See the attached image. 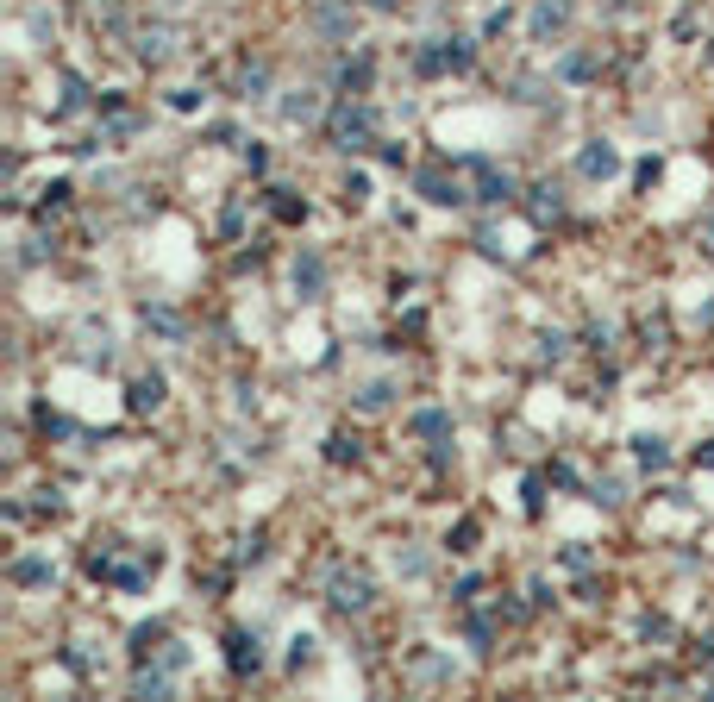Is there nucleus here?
<instances>
[{
    "mask_svg": "<svg viewBox=\"0 0 714 702\" xmlns=\"http://www.w3.org/2000/svg\"><path fill=\"white\" fill-rule=\"evenodd\" d=\"M113 552H119L113 540H107V552H88V571L107 577V583H119V590H145V583L157 577V552H138V558H126V565H119Z\"/></svg>",
    "mask_w": 714,
    "mask_h": 702,
    "instance_id": "nucleus-1",
    "label": "nucleus"
},
{
    "mask_svg": "<svg viewBox=\"0 0 714 702\" xmlns=\"http://www.w3.org/2000/svg\"><path fill=\"white\" fill-rule=\"evenodd\" d=\"M326 602L339 608V615H364V608L376 602V577L364 565H339L326 577Z\"/></svg>",
    "mask_w": 714,
    "mask_h": 702,
    "instance_id": "nucleus-2",
    "label": "nucleus"
},
{
    "mask_svg": "<svg viewBox=\"0 0 714 702\" xmlns=\"http://www.w3.org/2000/svg\"><path fill=\"white\" fill-rule=\"evenodd\" d=\"M370 138H376V113L357 101V107H339L332 113V151H345V157H357V151H370Z\"/></svg>",
    "mask_w": 714,
    "mask_h": 702,
    "instance_id": "nucleus-3",
    "label": "nucleus"
},
{
    "mask_svg": "<svg viewBox=\"0 0 714 702\" xmlns=\"http://www.w3.org/2000/svg\"><path fill=\"white\" fill-rule=\"evenodd\" d=\"M458 170H464V182H470V201H508L514 195V182H508V170H495L489 157H458Z\"/></svg>",
    "mask_w": 714,
    "mask_h": 702,
    "instance_id": "nucleus-4",
    "label": "nucleus"
},
{
    "mask_svg": "<svg viewBox=\"0 0 714 702\" xmlns=\"http://www.w3.org/2000/svg\"><path fill=\"white\" fill-rule=\"evenodd\" d=\"M414 189H420L426 201H433V207H458V201H470V182H464L458 163H451V170H445V163L420 170V176H414Z\"/></svg>",
    "mask_w": 714,
    "mask_h": 702,
    "instance_id": "nucleus-5",
    "label": "nucleus"
},
{
    "mask_svg": "<svg viewBox=\"0 0 714 702\" xmlns=\"http://www.w3.org/2000/svg\"><path fill=\"white\" fill-rule=\"evenodd\" d=\"M570 19H577V0H533L527 32H533V44H552V38L570 32Z\"/></svg>",
    "mask_w": 714,
    "mask_h": 702,
    "instance_id": "nucleus-6",
    "label": "nucleus"
},
{
    "mask_svg": "<svg viewBox=\"0 0 714 702\" xmlns=\"http://www.w3.org/2000/svg\"><path fill=\"white\" fill-rule=\"evenodd\" d=\"M420 76H458V69H470V44L464 38H439V44H426V51L414 57Z\"/></svg>",
    "mask_w": 714,
    "mask_h": 702,
    "instance_id": "nucleus-7",
    "label": "nucleus"
},
{
    "mask_svg": "<svg viewBox=\"0 0 714 702\" xmlns=\"http://www.w3.org/2000/svg\"><path fill=\"white\" fill-rule=\"evenodd\" d=\"M577 176H583V182H608V176H621V151H614L608 138H589V145L577 151Z\"/></svg>",
    "mask_w": 714,
    "mask_h": 702,
    "instance_id": "nucleus-8",
    "label": "nucleus"
},
{
    "mask_svg": "<svg viewBox=\"0 0 714 702\" xmlns=\"http://www.w3.org/2000/svg\"><path fill=\"white\" fill-rule=\"evenodd\" d=\"M145 63H170L176 51H182V32L176 26H138V44H132Z\"/></svg>",
    "mask_w": 714,
    "mask_h": 702,
    "instance_id": "nucleus-9",
    "label": "nucleus"
},
{
    "mask_svg": "<svg viewBox=\"0 0 714 702\" xmlns=\"http://www.w3.org/2000/svg\"><path fill=\"white\" fill-rule=\"evenodd\" d=\"M51 577H57V565H51V558H38V552H19L13 565H7V583H13V590H44Z\"/></svg>",
    "mask_w": 714,
    "mask_h": 702,
    "instance_id": "nucleus-10",
    "label": "nucleus"
},
{
    "mask_svg": "<svg viewBox=\"0 0 714 702\" xmlns=\"http://www.w3.org/2000/svg\"><path fill=\"white\" fill-rule=\"evenodd\" d=\"M257 665H264V652H257V634L232 627V634H226V671H232V677H251Z\"/></svg>",
    "mask_w": 714,
    "mask_h": 702,
    "instance_id": "nucleus-11",
    "label": "nucleus"
},
{
    "mask_svg": "<svg viewBox=\"0 0 714 702\" xmlns=\"http://www.w3.org/2000/svg\"><path fill=\"white\" fill-rule=\"evenodd\" d=\"M163 389H170V383H163L157 370H145V377H132V389H126L132 414H157V408H163Z\"/></svg>",
    "mask_w": 714,
    "mask_h": 702,
    "instance_id": "nucleus-12",
    "label": "nucleus"
},
{
    "mask_svg": "<svg viewBox=\"0 0 714 702\" xmlns=\"http://www.w3.org/2000/svg\"><path fill=\"white\" fill-rule=\"evenodd\" d=\"M282 120H289V126L320 120V88H289V95H282Z\"/></svg>",
    "mask_w": 714,
    "mask_h": 702,
    "instance_id": "nucleus-13",
    "label": "nucleus"
},
{
    "mask_svg": "<svg viewBox=\"0 0 714 702\" xmlns=\"http://www.w3.org/2000/svg\"><path fill=\"white\" fill-rule=\"evenodd\" d=\"M320 289H326V264H320L314 251H301V257H295V295H301V301H314Z\"/></svg>",
    "mask_w": 714,
    "mask_h": 702,
    "instance_id": "nucleus-14",
    "label": "nucleus"
},
{
    "mask_svg": "<svg viewBox=\"0 0 714 702\" xmlns=\"http://www.w3.org/2000/svg\"><path fill=\"white\" fill-rule=\"evenodd\" d=\"M408 433H414V439H451V414H445V408H420V414L408 420Z\"/></svg>",
    "mask_w": 714,
    "mask_h": 702,
    "instance_id": "nucleus-15",
    "label": "nucleus"
},
{
    "mask_svg": "<svg viewBox=\"0 0 714 702\" xmlns=\"http://www.w3.org/2000/svg\"><path fill=\"white\" fill-rule=\"evenodd\" d=\"M633 458L646 464V471H664V464H671V446H664L658 433H639V439H633Z\"/></svg>",
    "mask_w": 714,
    "mask_h": 702,
    "instance_id": "nucleus-16",
    "label": "nucleus"
},
{
    "mask_svg": "<svg viewBox=\"0 0 714 702\" xmlns=\"http://www.w3.org/2000/svg\"><path fill=\"white\" fill-rule=\"evenodd\" d=\"M527 207H533V220H539V226H545V220H558V214H564V201H558V182H539Z\"/></svg>",
    "mask_w": 714,
    "mask_h": 702,
    "instance_id": "nucleus-17",
    "label": "nucleus"
},
{
    "mask_svg": "<svg viewBox=\"0 0 714 702\" xmlns=\"http://www.w3.org/2000/svg\"><path fill=\"white\" fill-rule=\"evenodd\" d=\"M270 214H276L282 226H295V220H307V201L289 195V189H270Z\"/></svg>",
    "mask_w": 714,
    "mask_h": 702,
    "instance_id": "nucleus-18",
    "label": "nucleus"
},
{
    "mask_svg": "<svg viewBox=\"0 0 714 702\" xmlns=\"http://www.w3.org/2000/svg\"><path fill=\"white\" fill-rule=\"evenodd\" d=\"M170 677H176V671H163V665L138 671V677H132V696H170Z\"/></svg>",
    "mask_w": 714,
    "mask_h": 702,
    "instance_id": "nucleus-19",
    "label": "nucleus"
},
{
    "mask_svg": "<svg viewBox=\"0 0 714 702\" xmlns=\"http://www.w3.org/2000/svg\"><path fill=\"white\" fill-rule=\"evenodd\" d=\"M395 402V389L383 383V377H376V383H364V389H357V408H364V414H383Z\"/></svg>",
    "mask_w": 714,
    "mask_h": 702,
    "instance_id": "nucleus-20",
    "label": "nucleus"
},
{
    "mask_svg": "<svg viewBox=\"0 0 714 702\" xmlns=\"http://www.w3.org/2000/svg\"><path fill=\"white\" fill-rule=\"evenodd\" d=\"M264 88H270V63H264V57L238 69V95H264Z\"/></svg>",
    "mask_w": 714,
    "mask_h": 702,
    "instance_id": "nucleus-21",
    "label": "nucleus"
},
{
    "mask_svg": "<svg viewBox=\"0 0 714 702\" xmlns=\"http://www.w3.org/2000/svg\"><path fill=\"white\" fill-rule=\"evenodd\" d=\"M326 458H332V464H357V433H345V427H339V433L326 439Z\"/></svg>",
    "mask_w": 714,
    "mask_h": 702,
    "instance_id": "nucleus-22",
    "label": "nucleus"
},
{
    "mask_svg": "<svg viewBox=\"0 0 714 702\" xmlns=\"http://www.w3.org/2000/svg\"><path fill=\"white\" fill-rule=\"evenodd\" d=\"M163 640H170V634H163L157 621H151V627H138V634H132V659H151V652H157Z\"/></svg>",
    "mask_w": 714,
    "mask_h": 702,
    "instance_id": "nucleus-23",
    "label": "nucleus"
},
{
    "mask_svg": "<svg viewBox=\"0 0 714 702\" xmlns=\"http://www.w3.org/2000/svg\"><path fill=\"white\" fill-rule=\"evenodd\" d=\"M370 69H376L370 57H351V63H345V76H339V82L351 88V95H364V88H370Z\"/></svg>",
    "mask_w": 714,
    "mask_h": 702,
    "instance_id": "nucleus-24",
    "label": "nucleus"
},
{
    "mask_svg": "<svg viewBox=\"0 0 714 702\" xmlns=\"http://www.w3.org/2000/svg\"><path fill=\"white\" fill-rule=\"evenodd\" d=\"M145 326H157L163 339H182V314H170V308H145Z\"/></svg>",
    "mask_w": 714,
    "mask_h": 702,
    "instance_id": "nucleus-25",
    "label": "nucleus"
},
{
    "mask_svg": "<svg viewBox=\"0 0 714 702\" xmlns=\"http://www.w3.org/2000/svg\"><path fill=\"white\" fill-rule=\"evenodd\" d=\"M476 540H483V527H476L470 514H464V521L451 527V552H476Z\"/></svg>",
    "mask_w": 714,
    "mask_h": 702,
    "instance_id": "nucleus-26",
    "label": "nucleus"
},
{
    "mask_svg": "<svg viewBox=\"0 0 714 702\" xmlns=\"http://www.w3.org/2000/svg\"><path fill=\"white\" fill-rule=\"evenodd\" d=\"M264 546H270V533H245V540H238V565H257V558H264Z\"/></svg>",
    "mask_w": 714,
    "mask_h": 702,
    "instance_id": "nucleus-27",
    "label": "nucleus"
},
{
    "mask_svg": "<svg viewBox=\"0 0 714 702\" xmlns=\"http://www.w3.org/2000/svg\"><path fill=\"white\" fill-rule=\"evenodd\" d=\"M314 26H320V32H351V13H345V7H320Z\"/></svg>",
    "mask_w": 714,
    "mask_h": 702,
    "instance_id": "nucleus-28",
    "label": "nucleus"
},
{
    "mask_svg": "<svg viewBox=\"0 0 714 702\" xmlns=\"http://www.w3.org/2000/svg\"><path fill=\"white\" fill-rule=\"evenodd\" d=\"M63 207H69V182H51L44 201H38V214H63Z\"/></svg>",
    "mask_w": 714,
    "mask_h": 702,
    "instance_id": "nucleus-29",
    "label": "nucleus"
},
{
    "mask_svg": "<svg viewBox=\"0 0 714 702\" xmlns=\"http://www.w3.org/2000/svg\"><path fill=\"white\" fill-rule=\"evenodd\" d=\"M82 101H88V88H82V76H63V101H57V107L69 113V107H82Z\"/></svg>",
    "mask_w": 714,
    "mask_h": 702,
    "instance_id": "nucleus-30",
    "label": "nucleus"
},
{
    "mask_svg": "<svg viewBox=\"0 0 714 702\" xmlns=\"http://www.w3.org/2000/svg\"><path fill=\"white\" fill-rule=\"evenodd\" d=\"M301 665H314V640L307 634H295V646H289V671H301Z\"/></svg>",
    "mask_w": 714,
    "mask_h": 702,
    "instance_id": "nucleus-31",
    "label": "nucleus"
},
{
    "mask_svg": "<svg viewBox=\"0 0 714 702\" xmlns=\"http://www.w3.org/2000/svg\"><path fill=\"white\" fill-rule=\"evenodd\" d=\"M345 201H351V207H364V201H370V176H364V170L345 182Z\"/></svg>",
    "mask_w": 714,
    "mask_h": 702,
    "instance_id": "nucleus-32",
    "label": "nucleus"
},
{
    "mask_svg": "<svg viewBox=\"0 0 714 702\" xmlns=\"http://www.w3.org/2000/svg\"><path fill=\"white\" fill-rule=\"evenodd\" d=\"M170 107L176 113H195L201 107V88H170Z\"/></svg>",
    "mask_w": 714,
    "mask_h": 702,
    "instance_id": "nucleus-33",
    "label": "nucleus"
},
{
    "mask_svg": "<svg viewBox=\"0 0 714 702\" xmlns=\"http://www.w3.org/2000/svg\"><path fill=\"white\" fill-rule=\"evenodd\" d=\"M564 345H570L564 333H545V339H539V358H552V364H558V358H564Z\"/></svg>",
    "mask_w": 714,
    "mask_h": 702,
    "instance_id": "nucleus-34",
    "label": "nucleus"
},
{
    "mask_svg": "<svg viewBox=\"0 0 714 702\" xmlns=\"http://www.w3.org/2000/svg\"><path fill=\"white\" fill-rule=\"evenodd\" d=\"M245 163H251V176H264V163H270V151H264V145H257V138H251V145H245Z\"/></svg>",
    "mask_w": 714,
    "mask_h": 702,
    "instance_id": "nucleus-35",
    "label": "nucleus"
},
{
    "mask_svg": "<svg viewBox=\"0 0 714 702\" xmlns=\"http://www.w3.org/2000/svg\"><path fill=\"white\" fill-rule=\"evenodd\" d=\"M564 76H577V82L595 76V57H570V63H564Z\"/></svg>",
    "mask_w": 714,
    "mask_h": 702,
    "instance_id": "nucleus-36",
    "label": "nucleus"
},
{
    "mask_svg": "<svg viewBox=\"0 0 714 702\" xmlns=\"http://www.w3.org/2000/svg\"><path fill=\"white\" fill-rule=\"evenodd\" d=\"M564 571H589V552L583 546H564Z\"/></svg>",
    "mask_w": 714,
    "mask_h": 702,
    "instance_id": "nucleus-37",
    "label": "nucleus"
},
{
    "mask_svg": "<svg viewBox=\"0 0 714 702\" xmlns=\"http://www.w3.org/2000/svg\"><path fill=\"white\" fill-rule=\"evenodd\" d=\"M238 226H245V207H226V214H220V232H226V239H232Z\"/></svg>",
    "mask_w": 714,
    "mask_h": 702,
    "instance_id": "nucleus-38",
    "label": "nucleus"
},
{
    "mask_svg": "<svg viewBox=\"0 0 714 702\" xmlns=\"http://www.w3.org/2000/svg\"><path fill=\"white\" fill-rule=\"evenodd\" d=\"M476 596H483V577H464V583H458V602H464V608H470V602H476Z\"/></svg>",
    "mask_w": 714,
    "mask_h": 702,
    "instance_id": "nucleus-39",
    "label": "nucleus"
},
{
    "mask_svg": "<svg viewBox=\"0 0 714 702\" xmlns=\"http://www.w3.org/2000/svg\"><path fill=\"white\" fill-rule=\"evenodd\" d=\"M696 659H702V665H714V627H708V634L696 640Z\"/></svg>",
    "mask_w": 714,
    "mask_h": 702,
    "instance_id": "nucleus-40",
    "label": "nucleus"
},
{
    "mask_svg": "<svg viewBox=\"0 0 714 702\" xmlns=\"http://www.w3.org/2000/svg\"><path fill=\"white\" fill-rule=\"evenodd\" d=\"M702 471H714V439H708V446H702Z\"/></svg>",
    "mask_w": 714,
    "mask_h": 702,
    "instance_id": "nucleus-41",
    "label": "nucleus"
},
{
    "mask_svg": "<svg viewBox=\"0 0 714 702\" xmlns=\"http://www.w3.org/2000/svg\"><path fill=\"white\" fill-rule=\"evenodd\" d=\"M370 7H383V13H389V7H395V0H370Z\"/></svg>",
    "mask_w": 714,
    "mask_h": 702,
    "instance_id": "nucleus-42",
    "label": "nucleus"
},
{
    "mask_svg": "<svg viewBox=\"0 0 714 702\" xmlns=\"http://www.w3.org/2000/svg\"><path fill=\"white\" fill-rule=\"evenodd\" d=\"M708 57H714V51H708Z\"/></svg>",
    "mask_w": 714,
    "mask_h": 702,
    "instance_id": "nucleus-43",
    "label": "nucleus"
}]
</instances>
